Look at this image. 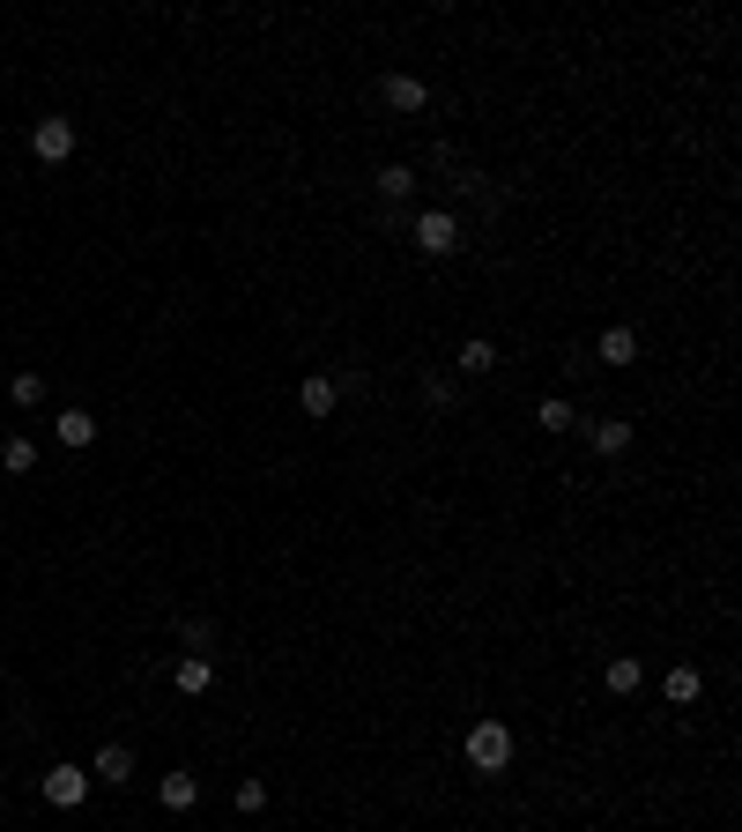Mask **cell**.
I'll list each match as a JSON object with an SVG mask.
<instances>
[{
	"instance_id": "cell-1",
	"label": "cell",
	"mask_w": 742,
	"mask_h": 832,
	"mask_svg": "<svg viewBox=\"0 0 742 832\" xmlns=\"http://www.w3.org/2000/svg\"><path fill=\"white\" fill-rule=\"evenodd\" d=\"M460 758H468L475 773H505V766H512V729H505V721H475V729L460 736Z\"/></svg>"
},
{
	"instance_id": "cell-2",
	"label": "cell",
	"mask_w": 742,
	"mask_h": 832,
	"mask_svg": "<svg viewBox=\"0 0 742 832\" xmlns=\"http://www.w3.org/2000/svg\"><path fill=\"white\" fill-rule=\"evenodd\" d=\"M409 238H416V253H431V260H438V253H460V238H468V231H460L454 208H423V216L409 223Z\"/></svg>"
},
{
	"instance_id": "cell-3",
	"label": "cell",
	"mask_w": 742,
	"mask_h": 832,
	"mask_svg": "<svg viewBox=\"0 0 742 832\" xmlns=\"http://www.w3.org/2000/svg\"><path fill=\"white\" fill-rule=\"evenodd\" d=\"M30 157H38V164H67V157H75V120L45 112V120L30 126Z\"/></svg>"
},
{
	"instance_id": "cell-4",
	"label": "cell",
	"mask_w": 742,
	"mask_h": 832,
	"mask_svg": "<svg viewBox=\"0 0 742 832\" xmlns=\"http://www.w3.org/2000/svg\"><path fill=\"white\" fill-rule=\"evenodd\" d=\"M89 795V766H45V803L52 810H83Z\"/></svg>"
},
{
	"instance_id": "cell-5",
	"label": "cell",
	"mask_w": 742,
	"mask_h": 832,
	"mask_svg": "<svg viewBox=\"0 0 742 832\" xmlns=\"http://www.w3.org/2000/svg\"><path fill=\"white\" fill-rule=\"evenodd\" d=\"M586 439H594V454H631V439H639V431H631V416H602V424H586Z\"/></svg>"
},
{
	"instance_id": "cell-6",
	"label": "cell",
	"mask_w": 742,
	"mask_h": 832,
	"mask_svg": "<svg viewBox=\"0 0 742 832\" xmlns=\"http://www.w3.org/2000/svg\"><path fill=\"white\" fill-rule=\"evenodd\" d=\"M89 773H97L104 788H126V781H134V744H104V750H97V766H89Z\"/></svg>"
},
{
	"instance_id": "cell-7",
	"label": "cell",
	"mask_w": 742,
	"mask_h": 832,
	"mask_svg": "<svg viewBox=\"0 0 742 832\" xmlns=\"http://www.w3.org/2000/svg\"><path fill=\"white\" fill-rule=\"evenodd\" d=\"M594 357L617 372V365H639V328H609L602 342H594Z\"/></svg>"
},
{
	"instance_id": "cell-8",
	"label": "cell",
	"mask_w": 742,
	"mask_h": 832,
	"mask_svg": "<svg viewBox=\"0 0 742 832\" xmlns=\"http://www.w3.org/2000/svg\"><path fill=\"white\" fill-rule=\"evenodd\" d=\"M171 684H178V699H201L208 684H215V662H208V654H186V662L171 669Z\"/></svg>"
},
{
	"instance_id": "cell-9",
	"label": "cell",
	"mask_w": 742,
	"mask_h": 832,
	"mask_svg": "<svg viewBox=\"0 0 742 832\" xmlns=\"http://www.w3.org/2000/svg\"><path fill=\"white\" fill-rule=\"evenodd\" d=\"M379 97H386L394 112H423V105H431V89L416 83V75H386V83H379Z\"/></svg>"
},
{
	"instance_id": "cell-10",
	"label": "cell",
	"mask_w": 742,
	"mask_h": 832,
	"mask_svg": "<svg viewBox=\"0 0 742 832\" xmlns=\"http://www.w3.org/2000/svg\"><path fill=\"white\" fill-rule=\"evenodd\" d=\"M52 431H60V446H75V454H83V446H97V416H89V409H60V424H52Z\"/></svg>"
},
{
	"instance_id": "cell-11",
	"label": "cell",
	"mask_w": 742,
	"mask_h": 832,
	"mask_svg": "<svg viewBox=\"0 0 742 832\" xmlns=\"http://www.w3.org/2000/svg\"><path fill=\"white\" fill-rule=\"evenodd\" d=\"M297 402H305V416H334V409H342V394H334V379H327V372L305 379V387H297Z\"/></svg>"
},
{
	"instance_id": "cell-12",
	"label": "cell",
	"mask_w": 742,
	"mask_h": 832,
	"mask_svg": "<svg viewBox=\"0 0 742 832\" xmlns=\"http://www.w3.org/2000/svg\"><path fill=\"white\" fill-rule=\"evenodd\" d=\"M460 372H468V379L497 372V342H491V334H468V342H460Z\"/></svg>"
},
{
	"instance_id": "cell-13",
	"label": "cell",
	"mask_w": 742,
	"mask_h": 832,
	"mask_svg": "<svg viewBox=\"0 0 742 832\" xmlns=\"http://www.w3.org/2000/svg\"><path fill=\"white\" fill-rule=\"evenodd\" d=\"M371 186H379V201H386V208L409 201V194H416V164H386L379 179H371Z\"/></svg>"
},
{
	"instance_id": "cell-14",
	"label": "cell",
	"mask_w": 742,
	"mask_h": 832,
	"mask_svg": "<svg viewBox=\"0 0 742 832\" xmlns=\"http://www.w3.org/2000/svg\"><path fill=\"white\" fill-rule=\"evenodd\" d=\"M194 803H201V781H194V773H164V810L171 818H186Z\"/></svg>"
},
{
	"instance_id": "cell-15",
	"label": "cell",
	"mask_w": 742,
	"mask_h": 832,
	"mask_svg": "<svg viewBox=\"0 0 742 832\" xmlns=\"http://www.w3.org/2000/svg\"><path fill=\"white\" fill-rule=\"evenodd\" d=\"M660 692H668V707H691V699L705 692V676H698L691 662H676V669H668V684H660Z\"/></svg>"
},
{
	"instance_id": "cell-16",
	"label": "cell",
	"mask_w": 742,
	"mask_h": 832,
	"mask_svg": "<svg viewBox=\"0 0 742 832\" xmlns=\"http://www.w3.org/2000/svg\"><path fill=\"white\" fill-rule=\"evenodd\" d=\"M639 676H646V669H639V654H617V662L602 669V684H609L617 699H631V692H639Z\"/></svg>"
},
{
	"instance_id": "cell-17",
	"label": "cell",
	"mask_w": 742,
	"mask_h": 832,
	"mask_svg": "<svg viewBox=\"0 0 742 832\" xmlns=\"http://www.w3.org/2000/svg\"><path fill=\"white\" fill-rule=\"evenodd\" d=\"M535 424H542V431H579V409L565 402V394H549V402L535 409Z\"/></svg>"
},
{
	"instance_id": "cell-18",
	"label": "cell",
	"mask_w": 742,
	"mask_h": 832,
	"mask_svg": "<svg viewBox=\"0 0 742 832\" xmlns=\"http://www.w3.org/2000/svg\"><path fill=\"white\" fill-rule=\"evenodd\" d=\"M0 468H8V476H30V468H38V446H30V439H8V446H0Z\"/></svg>"
},
{
	"instance_id": "cell-19",
	"label": "cell",
	"mask_w": 742,
	"mask_h": 832,
	"mask_svg": "<svg viewBox=\"0 0 742 832\" xmlns=\"http://www.w3.org/2000/svg\"><path fill=\"white\" fill-rule=\"evenodd\" d=\"M8 402H15V409H38V402H45V379H38V372H15Z\"/></svg>"
},
{
	"instance_id": "cell-20",
	"label": "cell",
	"mask_w": 742,
	"mask_h": 832,
	"mask_svg": "<svg viewBox=\"0 0 742 832\" xmlns=\"http://www.w3.org/2000/svg\"><path fill=\"white\" fill-rule=\"evenodd\" d=\"M178 639H186L194 654H208V647H215V624L208 617H178Z\"/></svg>"
},
{
	"instance_id": "cell-21",
	"label": "cell",
	"mask_w": 742,
	"mask_h": 832,
	"mask_svg": "<svg viewBox=\"0 0 742 832\" xmlns=\"http://www.w3.org/2000/svg\"><path fill=\"white\" fill-rule=\"evenodd\" d=\"M423 402H431V409H454V379L431 372V379H423Z\"/></svg>"
},
{
	"instance_id": "cell-22",
	"label": "cell",
	"mask_w": 742,
	"mask_h": 832,
	"mask_svg": "<svg viewBox=\"0 0 742 832\" xmlns=\"http://www.w3.org/2000/svg\"><path fill=\"white\" fill-rule=\"evenodd\" d=\"M238 810H246V818H252V810H268V781H238Z\"/></svg>"
}]
</instances>
